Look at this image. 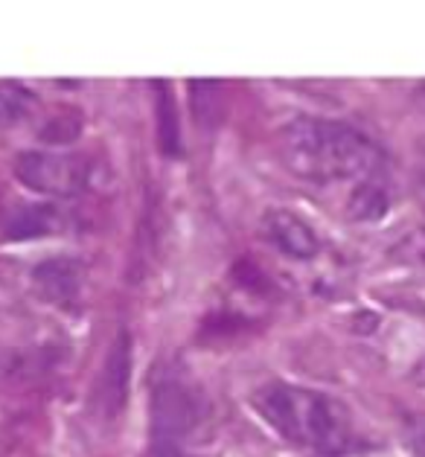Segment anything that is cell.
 <instances>
[{
	"label": "cell",
	"mask_w": 425,
	"mask_h": 457,
	"mask_svg": "<svg viewBox=\"0 0 425 457\" xmlns=\"http://www.w3.org/2000/svg\"><path fill=\"white\" fill-rule=\"evenodd\" d=\"M251 408L295 449L315 457H355L373 452V440L341 399L292 382H265L251 394Z\"/></svg>",
	"instance_id": "6da1fadb"
},
{
	"label": "cell",
	"mask_w": 425,
	"mask_h": 457,
	"mask_svg": "<svg viewBox=\"0 0 425 457\" xmlns=\"http://www.w3.org/2000/svg\"><path fill=\"white\" fill-rule=\"evenodd\" d=\"M260 233L262 239L277 248L288 260H297V262H309L315 260L321 253V237L318 230L309 225V221L295 213V210H286V207H274L268 210L260 221Z\"/></svg>",
	"instance_id": "5b68a950"
},
{
	"label": "cell",
	"mask_w": 425,
	"mask_h": 457,
	"mask_svg": "<svg viewBox=\"0 0 425 457\" xmlns=\"http://www.w3.org/2000/svg\"><path fill=\"white\" fill-rule=\"evenodd\" d=\"M420 99H425V82L420 85Z\"/></svg>",
	"instance_id": "2e32d148"
},
{
	"label": "cell",
	"mask_w": 425,
	"mask_h": 457,
	"mask_svg": "<svg viewBox=\"0 0 425 457\" xmlns=\"http://www.w3.org/2000/svg\"><path fill=\"white\" fill-rule=\"evenodd\" d=\"M390 207V195L382 178H371V181L355 184L350 195V216L359 221H373L379 216H385Z\"/></svg>",
	"instance_id": "9c48e42d"
},
{
	"label": "cell",
	"mask_w": 425,
	"mask_h": 457,
	"mask_svg": "<svg viewBox=\"0 0 425 457\" xmlns=\"http://www.w3.org/2000/svg\"><path fill=\"white\" fill-rule=\"evenodd\" d=\"M32 286L47 303L62 312L76 309L82 300V265L73 256H50L32 269Z\"/></svg>",
	"instance_id": "8992f818"
},
{
	"label": "cell",
	"mask_w": 425,
	"mask_h": 457,
	"mask_svg": "<svg viewBox=\"0 0 425 457\" xmlns=\"http://www.w3.org/2000/svg\"><path fill=\"white\" fill-rule=\"evenodd\" d=\"M394 253L399 256L402 262H411V265H425V228H417L405 233L399 242Z\"/></svg>",
	"instance_id": "7c38bea8"
},
{
	"label": "cell",
	"mask_w": 425,
	"mask_h": 457,
	"mask_svg": "<svg viewBox=\"0 0 425 457\" xmlns=\"http://www.w3.org/2000/svg\"><path fill=\"white\" fill-rule=\"evenodd\" d=\"M67 213H62L55 204H21L9 210L0 221V233L9 242H29L41 237H53L67 228Z\"/></svg>",
	"instance_id": "52a82bcc"
},
{
	"label": "cell",
	"mask_w": 425,
	"mask_h": 457,
	"mask_svg": "<svg viewBox=\"0 0 425 457\" xmlns=\"http://www.w3.org/2000/svg\"><path fill=\"white\" fill-rule=\"evenodd\" d=\"M12 170L27 189L53 198L82 195L96 181V163L82 152L29 149L18 154Z\"/></svg>",
	"instance_id": "277c9868"
},
{
	"label": "cell",
	"mask_w": 425,
	"mask_h": 457,
	"mask_svg": "<svg viewBox=\"0 0 425 457\" xmlns=\"http://www.w3.org/2000/svg\"><path fill=\"white\" fill-rule=\"evenodd\" d=\"M411 452L417 454V457H425V431L417 434V437L411 440Z\"/></svg>",
	"instance_id": "5bb4252c"
},
{
	"label": "cell",
	"mask_w": 425,
	"mask_h": 457,
	"mask_svg": "<svg viewBox=\"0 0 425 457\" xmlns=\"http://www.w3.org/2000/svg\"><path fill=\"white\" fill-rule=\"evenodd\" d=\"M286 170L312 184L371 181L382 172V149L350 122L329 117H295L279 131Z\"/></svg>",
	"instance_id": "7a4b0ae2"
},
{
	"label": "cell",
	"mask_w": 425,
	"mask_h": 457,
	"mask_svg": "<svg viewBox=\"0 0 425 457\" xmlns=\"http://www.w3.org/2000/svg\"><path fill=\"white\" fill-rule=\"evenodd\" d=\"M413 378H417L420 385H425V355H422V359H420V364L413 367Z\"/></svg>",
	"instance_id": "9a60e30c"
},
{
	"label": "cell",
	"mask_w": 425,
	"mask_h": 457,
	"mask_svg": "<svg viewBox=\"0 0 425 457\" xmlns=\"http://www.w3.org/2000/svg\"><path fill=\"white\" fill-rule=\"evenodd\" d=\"M158 91V131H161V149L166 154H178L181 152V131H178V117L172 108V96H170V85L166 82H154L152 85Z\"/></svg>",
	"instance_id": "8fae6325"
},
{
	"label": "cell",
	"mask_w": 425,
	"mask_h": 457,
	"mask_svg": "<svg viewBox=\"0 0 425 457\" xmlns=\"http://www.w3.org/2000/svg\"><path fill=\"white\" fill-rule=\"evenodd\" d=\"M146 457H189L184 449H178V445H163V443H152L149 445V454Z\"/></svg>",
	"instance_id": "4fadbf2b"
},
{
	"label": "cell",
	"mask_w": 425,
	"mask_h": 457,
	"mask_svg": "<svg viewBox=\"0 0 425 457\" xmlns=\"http://www.w3.org/2000/svg\"><path fill=\"white\" fill-rule=\"evenodd\" d=\"M126 378H129V336L122 332L114 344V350H111V355H108L105 378H103L108 411H117L122 405V399H126V385H129Z\"/></svg>",
	"instance_id": "ba28073f"
},
{
	"label": "cell",
	"mask_w": 425,
	"mask_h": 457,
	"mask_svg": "<svg viewBox=\"0 0 425 457\" xmlns=\"http://www.w3.org/2000/svg\"><path fill=\"white\" fill-rule=\"evenodd\" d=\"M207 396L201 394L184 373H163L152 387L149 422H152V443L178 445L204 426L207 420Z\"/></svg>",
	"instance_id": "3957f363"
},
{
	"label": "cell",
	"mask_w": 425,
	"mask_h": 457,
	"mask_svg": "<svg viewBox=\"0 0 425 457\" xmlns=\"http://www.w3.org/2000/svg\"><path fill=\"white\" fill-rule=\"evenodd\" d=\"M32 105H36V94L21 82H0V129H9L15 122L27 120Z\"/></svg>",
	"instance_id": "30bf717a"
}]
</instances>
